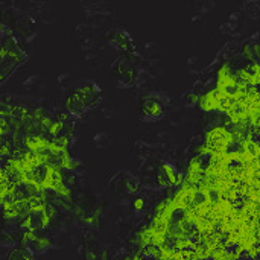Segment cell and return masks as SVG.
Segmentation results:
<instances>
[{"label": "cell", "mask_w": 260, "mask_h": 260, "mask_svg": "<svg viewBox=\"0 0 260 260\" xmlns=\"http://www.w3.org/2000/svg\"><path fill=\"white\" fill-rule=\"evenodd\" d=\"M233 134L227 126L218 125L213 126L212 129L207 131L206 139H204V145L210 149V154L213 152H227L229 146L233 143Z\"/></svg>", "instance_id": "1"}, {"label": "cell", "mask_w": 260, "mask_h": 260, "mask_svg": "<svg viewBox=\"0 0 260 260\" xmlns=\"http://www.w3.org/2000/svg\"><path fill=\"white\" fill-rule=\"evenodd\" d=\"M171 198H172V203H174L177 210H186L187 207H190L197 201V198H198V186L190 184V183H187L184 180L183 184L180 186V189Z\"/></svg>", "instance_id": "2"}, {"label": "cell", "mask_w": 260, "mask_h": 260, "mask_svg": "<svg viewBox=\"0 0 260 260\" xmlns=\"http://www.w3.org/2000/svg\"><path fill=\"white\" fill-rule=\"evenodd\" d=\"M225 91L219 90V88H212L209 91H206L204 94H201L198 98V104L203 110L206 111H212V110H218L219 108V102H221V98Z\"/></svg>", "instance_id": "3"}, {"label": "cell", "mask_w": 260, "mask_h": 260, "mask_svg": "<svg viewBox=\"0 0 260 260\" xmlns=\"http://www.w3.org/2000/svg\"><path fill=\"white\" fill-rule=\"evenodd\" d=\"M204 177V165H203V158L201 157H193L190 158L189 161V166H187V174H186V181L190 183V184H195L198 186L201 183Z\"/></svg>", "instance_id": "4"}, {"label": "cell", "mask_w": 260, "mask_h": 260, "mask_svg": "<svg viewBox=\"0 0 260 260\" xmlns=\"http://www.w3.org/2000/svg\"><path fill=\"white\" fill-rule=\"evenodd\" d=\"M24 145H26L27 149H29L30 152H34V154H46V155H47L50 140H47L44 136L34 134V136H27V137H26Z\"/></svg>", "instance_id": "5"}, {"label": "cell", "mask_w": 260, "mask_h": 260, "mask_svg": "<svg viewBox=\"0 0 260 260\" xmlns=\"http://www.w3.org/2000/svg\"><path fill=\"white\" fill-rule=\"evenodd\" d=\"M75 94L79 98V101L84 104V107L93 105V104H96L98 99H99V91H98V88H96L93 84H84V85H81V87L75 91Z\"/></svg>", "instance_id": "6"}, {"label": "cell", "mask_w": 260, "mask_h": 260, "mask_svg": "<svg viewBox=\"0 0 260 260\" xmlns=\"http://www.w3.org/2000/svg\"><path fill=\"white\" fill-rule=\"evenodd\" d=\"M183 177L181 174H178L171 165L163 163L158 169V181L160 184H178L181 183Z\"/></svg>", "instance_id": "7"}, {"label": "cell", "mask_w": 260, "mask_h": 260, "mask_svg": "<svg viewBox=\"0 0 260 260\" xmlns=\"http://www.w3.org/2000/svg\"><path fill=\"white\" fill-rule=\"evenodd\" d=\"M175 210H177V209H175V206H174V203H172V198H166V200H163V201L155 207V215H154V216H158V218L172 221Z\"/></svg>", "instance_id": "8"}, {"label": "cell", "mask_w": 260, "mask_h": 260, "mask_svg": "<svg viewBox=\"0 0 260 260\" xmlns=\"http://www.w3.org/2000/svg\"><path fill=\"white\" fill-rule=\"evenodd\" d=\"M5 260H34V253L26 245H17L9 250Z\"/></svg>", "instance_id": "9"}, {"label": "cell", "mask_w": 260, "mask_h": 260, "mask_svg": "<svg viewBox=\"0 0 260 260\" xmlns=\"http://www.w3.org/2000/svg\"><path fill=\"white\" fill-rule=\"evenodd\" d=\"M50 245V241L46 238V236H40V235H35V238L29 242L27 248L32 251V253H43L47 247Z\"/></svg>", "instance_id": "10"}, {"label": "cell", "mask_w": 260, "mask_h": 260, "mask_svg": "<svg viewBox=\"0 0 260 260\" xmlns=\"http://www.w3.org/2000/svg\"><path fill=\"white\" fill-rule=\"evenodd\" d=\"M241 149H244L245 152H248L253 158H259L260 146L254 139L253 140H244V142H241Z\"/></svg>", "instance_id": "11"}, {"label": "cell", "mask_w": 260, "mask_h": 260, "mask_svg": "<svg viewBox=\"0 0 260 260\" xmlns=\"http://www.w3.org/2000/svg\"><path fill=\"white\" fill-rule=\"evenodd\" d=\"M143 111L149 116H160L161 114V107L157 101L151 99V101H146L145 105H143Z\"/></svg>", "instance_id": "12"}, {"label": "cell", "mask_w": 260, "mask_h": 260, "mask_svg": "<svg viewBox=\"0 0 260 260\" xmlns=\"http://www.w3.org/2000/svg\"><path fill=\"white\" fill-rule=\"evenodd\" d=\"M66 105H67V108H69L70 111H81V110L84 108V104L79 101V98H78L75 93H73V94H70V96L67 98Z\"/></svg>", "instance_id": "13"}, {"label": "cell", "mask_w": 260, "mask_h": 260, "mask_svg": "<svg viewBox=\"0 0 260 260\" xmlns=\"http://www.w3.org/2000/svg\"><path fill=\"white\" fill-rule=\"evenodd\" d=\"M134 206H136V209H142V206H143V200H136Z\"/></svg>", "instance_id": "14"}, {"label": "cell", "mask_w": 260, "mask_h": 260, "mask_svg": "<svg viewBox=\"0 0 260 260\" xmlns=\"http://www.w3.org/2000/svg\"><path fill=\"white\" fill-rule=\"evenodd\" d=\"M133 260H145V256H142L140 253H137V254L133 256Z\"/></svg>", "instance_id": "15"}, {"label": "cell", "mask_w": 260, "mask_h": 260, "mask_svg": "<svg viewBox=\"0 0 260 260\" xmlns=\"http://www.w3.org/2000/svg\"><path fill=\"white\" fill-rule=\"evenodd\" d=\"M3 78H5V73H3V72H0V82L3 81Z\"/></svg>", "instance_id": "16"}, {"label": "cell", "mask_w": 260, "mask_h": 260, "mask_svg": "<svg viewBox=\"0 0 260 260\" xmlns=\"http://www.w3.org/2000/svg\"><path fill=\"white\" fill-rule=\"evenodd\" d=\"M154 260H160V259H154Z\"/></svg>", "instance_id": "17"}]
</instances>
